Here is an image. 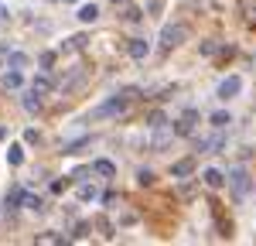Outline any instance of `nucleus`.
<instances>
[{"label":"nucleus","mask_w":256,"mask_h":246,"mask_svg":"<svg viewBox=\"0 0 256 246\" xmlns=\"http://www.w3.org/2000/svg\"><path fill=\"white\" fill-rule=\"evenodd\" d=\"M164 113H160V110H150V113H147V126H150V130H158V126H164Z\"/></svg>","instance_id":"obj_27"},{"label":"nucleus","mask_w":256,"mask_h":246,"mask_svg":"<svg viewBox=\"0 0 256 246\" xmlns=\"http://www.w3.org/2000/svg\"><path fill=\"white\" fill-rule=\"evenodd\" d=\"M137 86H126V89H120L116 96H110V100L102 102V106H96L92 113H89V120H106V116H120L126 106H130V100H137Z\"/></svg>","instance_id":"obj_1"},{"label":"nucleus","mask_w":256,"mask_h":246,"mask_svg":"<svg viewBox=\"0 0 256 246\" xmlns=\"http://www.w3.org/2000/svg\"><path fill=\"white\" fill-rule=\"evenodd\" d=\"M137 184L140 188H150V184H154V171H150V168H140L137 171Z\"/></svg>","instance_id":"obj_26"},{"label":"nucleus","mask_w":256,"mask_h":246,"mask_svg":"<svg viewBox=\"0 0 256 246\" xmlns=\"http://www.w3.org/2000/svg\"><path fill=\"white\" fill-rule=\"evenodd\" d=\"M4 89H7V92H10V89H20V86H24V76H20L18 68H10V72H7V76H4Z\"/></svg>","instance_id":"obj_17"},{"label":"nucleus","mask_w":256,"mask_h":246,"mask_svg":"<svg viewBox=\"0 0 256 246\" xmlns=\"http://www.w3.org/2000/svg\"><path fill=\"white\" fill-rule=\"evenodd\" d=\"M229 123H232V116H229V113H222V110H218V113H212V126H216V130H226Z\"/></svg>","instance_id":"obj_28"},{"label":"nucleus","mask_w":256,"mask_h":246,"mask_svg":"<svg viewBox=\"0 0 256 246\" xmlns=\"http://www.w3.org/2000/svg\"><path fill=\"white\" fill-rule=\"evenodd\" d=\"M41 137H38V130H28V134H24V144H38Z\"/></svg>","instance_id":"obj_36"},{"label":"nucleus","mask_w":256,"mask_h":246,"mask_svg":"<svg viewBox=\"0 0 256 246\" xmlns=\"http://www.w3.org/2000/svg\"><path fill=\"white\" fill-rule=\"evenodd\" d=\"M110 4H116V7H120V4H126V0H110Z\"/></svg>","instance_id":"obj_42"},{"label":"nucleus","mask_w":256,"mask_h":246,"mask_svg":"<svg viewBox=\"0 0 256 246\" xmlns=\"http://www.w3.org/2000/svg\"><path fill=\"white\" fill-rule=\"evenodd\" d=\"M7 164H10V168H20V164H24V147L10 144V150H7Z\"/></svg>","instance_id":"obj_21"},{"label":"nucleus","mask_w":256,"mask_h":246,"mask_svg":"<svg viewBox=\"0 0 256 246\" xmlns=\"http://www.w3.org/2000/svg\"><path fill=\"white\" fill-rule=\"evenodd\" d=\"M140 18H144V10H140V7H134V4H123V20H126V24H137Z\"/></svg>","instance_id":"obj_22"},{"label":"nucleus","mask_w":256,"mask_h":246,"mask_svg":"<svg viewBox=\"0 0 256 246\" xmlns=\"http://www.w3.org/2000/svg\"><path fill=\"white\" fill-rule=\"evenodd\" d=\"M20 198H24V188H20V184H14V188L7 192V198H4V202H7V212H10V208H18Z\"/></svg>","instance_id":"obj_20"},{"label":"nucleus","mask_w":256,"mask_h":246,"mask_svg":"<svg viewBox=\"0 0 256 246\" xmlns=\"http://www.w3.org/2000/svg\"><path fill=\"white\" fill-rule=\"evenodd\" d=\"M24 110H28V113H38L41 110V92H34V89H31V92H24Z\"/></svg>","instance_id":"obj_18"},{"label":"nucleus","mask_w":256,"mask_h":246,"mask_svg":"<svg viewBox=\"0 0 256 246\" xmlns=\"http://www.w3.org/2000/svg\"><path fill=\"white\" fill-rule=\"evenodd\" d=\"M4 137H7V126H0V140H4Z\"/></svg>","instance_id":"obj_41"},{"label":"nucleus","mask_w":256,"mask_h":246,"mask_svg":"<svg viewBox=\"0 0 256 246\" xmlns=\"http://www.w3.org/2000/svg\"><path fill=\"white\" fill-rule=\"evenodd\" d=\"M52 62H55V55H52V52H44V55H41V68H52Z\"/></svg>","instance_id":"obj_35"},{"label":"nucleus","mask_w":256,"mask_h":246,"mask_svg":"<svg viewBox=\"0 0 256 246\" xmlns=\"http://www.w3.org/2000/svg\"><path fill=\"white\" fill-rule=\"evenodd\" d=\"M92 171H96L99 178H113V174H116V164H113V161H106V158H99V161L92 164Z\"/></svg>","instance_id":"obj_14"},{"label":"nucleus","mask_w":256,"mask_h":246,"mask_svg":"<svg viewBox=\"0 0 256 246\" xmlns=\"http://www.w3.org/2000/svg\"><path fill=\"white\" fill-rule=\"evenodd\" d=\"M195 123H198V113H195V110H184L181 120L174 123V134H178V137H192V134H195Z\"/></svg>","instance_id":"obj_6"},{"label":"nucleus","mask_w":256,"mask_h":246,"mask_svg":"<svg viewBox=\"0 0 256 246\" xmlns=\"http://www.w3.org/2000/svg\"><path fill=\"white\" fill-rule=\"evenodd\" d=\"M174 126H168V123H164V126H158V130H154V137H150V150H158V154H164V150H168V147H171V144H174Z\"/></svg>","instance_id":"obj_5"},{"label":"nucleus","mask_w":256,"mask_h":246,"mask_svg":"<svg viewBox=\"0 0 256 246\" xmlns=\"http://www.w3.org/2000/svg\"><path fill=\"white\" fill-rule=\"evenodd\" d=\"M202 182L208 184V188H222V184H226V174H222L218 168H205V171H202Z\"/></svg>","instance_id":"obj_10"},{"label":"nucleus","mask_w":256,"mask_h":246,"mask_svg":"<svg viewBox=\"0 0 256 246\" xmlns=\"http://www.w3.org/2000/svg\"><path fill=\"white\" fill-rule=\"evenodd\" d=\"M92 144V137H79V140L65 144V154H82V147H89Z\"/></svg>","instance_id":"obj_25"},{"label":"nucleus","mask_w":256,"mask_h":246,"mask_svg":"<svg viewBox=\"0 0 256 246\" xmlns=\"http://www.w3.org/2000/svg\"><path fill=\"white\" fill-rule=\"evenodd\" d=\"M160 7H164V0H150V7H147V10H150V14H160Z\"/></svg>","instance_id":"obj_38"},{"label":"nucleus","mask_w":256,"mask_h":246,"mask_svg":"<svg viewBox=\"0 0 256 246\" xmlns=\"http://www.w3.org/2000/svg\"><path fill=\"white\" fill-rule=\"evenodd\" d=\"M82 82H86V72H82V68H76V72H72L68 79L62 82V92H72V89H79Z\"/></svg>","instance_id":"obj_15"},{"label":"nucleus","mask_w":256,"mask_h":246,"mask_svg":"<svg viewBox=\"0 0 256 246\" xmlns=\"http://www.w3.org/2000/svg\"><path fill=\"white\" fill-rule=\"evenodd\" d=\"M65 184H68V178H65V182H52V192L58 195V192H65Z\"/></svg>","instance_id":"obj_39"},{"label":"nucleus","mask_w":256,"mask_h":246,"mask_svg":"<svg viewBox=\"0 0 256 246\" xmlns=\"http://www.w3.org/2000/svg\"><path fill=\"white\" fill-rule=\"evenodd\" d=\"M242 10H246V18L256 24V4H253V0H242Z\"/></svg>","instance_id":"obj_32"},{"label":"nucleus","mask_w":256,"mask_h":246,"mask_svg":"<svg viewBox=\"0 0 256 246\" xmlns=\"http://www.w3.org/2000/svg\"><path fill=\"white\" fill-rule=\"evenodd\" d=\"M96 229L106 236V240H113V232H116V229H113V222H110L106 216H96Z\"/></svg>","instance_id":"obj_24"},{"label":"nucleus","mask_w":256,"mask_h":246,"mask_svg":"<svg viewBox=\"0 0 256 246\" xmlns=\"http://www.w3.org/2000/svg\"><path fill=\"white\" fill-rule=\"evenodd\" d=\"M7 18H10V10H7V7L0 4V20H7Z\"/></svg>","instance_id":"obj_40"},{"label":"nucleus","mask_w":256,"mask_h":246,"mask_svg":"<svg viewBox=\"0 0 256 246\" xmlns=\"http://www.w3.org/2000/svg\"><path fill=\"white\" fill-rule=\"evenodd\" d=\"M181 198H195V188L192 184H181Z\"/></svg>","instance_id":"obj_37"},{"label":"nucleus","mask_w":256,"mask_h":246,"mask_svg":"<svg viewBox=\"0 0 256 246\" xmlns=\"http://www.w3.org/2000/svg\"><path fill=\"white\" fill-rule=\"evenodd\" d=\"M92 198H99L96 184H82V188H79V202H92Z\"/></svg>","instance_id":"obj_29"},{"label":"nucleus","mask_w":256,"mask_h":246,"mask_svg":"<svg viewBox=\"0 0 256 246\" xmlns=\"http://www.w3.org/2000/svg\"><path fill=\"white\" fill-rule=\"evenodd\" d=\"M31 89H34V92H41V96H48V92L55 89V79L41 72V76H34V82H31Z\"/></svg>","instance_id":"obj_11"},{"label":"nucleus","mask_w":256,"mask_h":246,"mask_svg":"<svg viewBox=\"0 0 256 246\" xmlns=\"http://www.w3.org/2000/svg\"><path fill=\"white\" fill-rule=\"evenodd\" d=\"M208 212H212V219H216V232L222 240H229V236H232V219L226 216V205L218 202V198H208Z\"/></svg>","instance_id":"obj_4"},{"label":"nucleus","mask_w":256,"mask_h":246,"mask_svg":"<svg viewBox=\"0 0 256 246\" xmlns=\"http://www.w3.org/2000/svg\"><path fill=\"white\" fill-rule=\"evenodd\" d=\"M76 18H79L82 24H92V20L99 18V7H96V4H82V7H79V14H76Z\"/></svg>","instance_id":"obj_16"},{"label":"nucleus","mask_w":256,"mask_h":246,"mask_svg":"<svg viewBox=\"0 0 256 246\" xmlns=\"http://www.w3.org/2000/svg\"><path fill=\"white\" fill-rule=\"evenodd\" d=\"M184 38H188V28H184V24H164L158 44H160V52H174Z\"/></svg>","instance_id":"obj_3"},{"label":"nucleus","mask_w":256,"mask_h":246,"mask_svg":"<svg viewBox=\"0 0 256 246\" xmlns=\"http://www.w3.org/2000/svg\"><path fill=\"white\" fill-rule=\"evenodd\" d=\"M126 52H130V58H147V52H150V44L144 38H130V44H126Z\"/></svg>","instance_id":"obj_9"},{"label":"nucleus","mask_w":256,"mask_h":246,"mask_svg":"<svg viewBox=\"0 0 256 246\" xmlns=\"http://www.w3.org/2000/svg\"><path fill=\"white\" fill-rule=\"evenodd\" d=\"M86 44H89V38H86V34H76V38H68L65 44H62V55H72V52H82Z\"/></svg>","instance_id":"obj_12"},{"label":"nucleus","mask_w":256,"mask_h":246,"mask_svg":"<svg viewBox=\"0 0 256 246\" xmlns=\"http://www.w3.org/2000/svg\"><path fill=\"white\" fill-rule=\"evenodd\" d=\"M192 171H195V161H192V158H184V161H174V164H171V174H174V178H188Z\"/></svg>","instance_id":"obj_13"},{"label":"nucleus","mask_w":256,"mask_h":246,"mask_svg":"<svg viewBox=\"0 0 256 246\" xmlns=\"http://www.w3.org/2000/svg\"><path fill=\"white\" fill-rule=\"evenodd\" d=\"M20 205H24V208H31V212H44V198H41V195H28V192H24Z\"/></svg>","instance_id":"obj_19"},{"label":"nucleus","mask_w":256,"mask_h":246,"mask_svg":"<svg viewBox=\"0 0 256 246\" xmlns=\"http://www.w3.org/2000/svg\"><path fill=\"white\" fill-rule=\"evenodd\" d=\"M7 68H28V55L24 52H10V58H7Z\"/></svg>","instance_id":"obj_23"},{"label":"nucleus","mask_w":256,"mask_h":246,"mask_svg":"<svg viewBox=\"0 0 256 246\" xmlns=\"http://www.w3.org/2000/svg\"><path fill=\"white\" fill-rule=\"evenodd\" d=\"M222 147H226V137H222V134L202 137V140H198V150H202V154H212V150H222Z\"/></svg>","instance_id":"obj_8"},{"label":"nucleus","mask_w":256,"mask_h":246,"mask_svg":"<svg viewBox=\"0 0 256 246\" xmlns=\"http://www.w3.org/2000/svg\"><path fill=\"white\" fill-rule=\"evenodd\" d=\"M86 236H89V226L79 222V226H76V232H72V240H86Z\"/></svg>","instance_id":"obj_33"},{"label":"nucleus","mask_w":256,"mask_h":246,"mask_svg":"<svg viewBox=\"0 0 256 246\" xmlns=\"http://www.w3.org/2000/svg\"><path fill=\"white\" fill-rule=\"evenodd\" d=\"M239 89H242V79H239V76H229V79L218 82L216 96L218 100H232V96H239Z\"/></svg>","instance_id":"obj_7"},{"label":"nucleus","mask_w":256,"mask_h":246,"mask_svg":"<svg viewBox=\"0 0 256 246\" xmlns=\"http://www.w3.org/2000/svg\"><path fill=\"white\" fill-rule=\"evenodd\" d=\"M65 4H76V0H65Z\"/></svg>","instance_id":"obj_43"},{"label":"nucleus","mask_w":256,"mask_h":246,"mask_svg":"<svg viewBox=\"0 0 256 246\" xmlns=\"http://www.w3.org/2000/svg\"><path fill=\"white\" fill-rule=\"evenodd\" d=\"M86 174H89V168H79V171H72V174H68V182H82Z\"/></svg>","instance_id":"obj_34"},{"label":"nucleus","mask_w":256,"mask_h":246,"mask_svg":"<svg viewBox=\"0 0 256 246\" xmlns=\"http://www.w3.org/2000/svg\"><path fill=\"white\" fill-rule=\"evenodd\" d=\"M218 48H222V44H218L216 38H208V41H202V55H216Z\"/></svg>","instance_id":"obj_31"},{"label":"nucleus","mask_w":256,"mask_h":246,"mask_svg":"<svg viewBox=\"0 0 256 246\" xmlns=\"http://www.w3.org/2000/svg\"><path fill=\"white\" fill-rule=\"evenodd\" d=\"M38 243H65L62 232H38Z\"/></svg>","instance_id":"obj_30"},{"label":"nucleus","mask_w":256,"mask_h":246,"mask_svg":"<svg viewBox=\"0 0 256 246\" xmlns=\"http://www.w3.org/2000/svg\"><path fill=\"white\" fill-rule=\"evenodd\" d=\"M253 28H256V24H253Z\"/></svg>","instance_id":"obj_44"},{"label":"nucleus","mask_w":256,"mask_h":246,"mask_svg":"<svg viewBox=\"0 0 256 246\" xmlns=\"http://www.w3.org/2000/svg\"><path fill=\"white\" fill-rule=\"evenodd\" d=\"M229 188H232V195H236L239 202H246L250 192H253V178H250V171H246V168H232V171H229Z\"/></svg>","instance_id":"obj_2"}]
</instances>
